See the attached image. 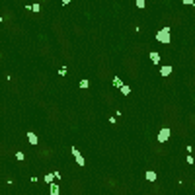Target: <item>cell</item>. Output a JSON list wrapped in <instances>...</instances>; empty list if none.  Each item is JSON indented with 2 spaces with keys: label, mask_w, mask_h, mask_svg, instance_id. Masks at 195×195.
<instances>
[{
  "label": "cell",
  "mask_w": 195,
  "mask_h": 195,
  "mask_svg": "<svg viewBox=\"0 0 195 195\" xmlns=\"http://www.w3.org/2000/svg\"><path fill=\"white\" fill-rule=\"evenodd\" d=\"M66 72H68L66 66H61V68H59V74H61V76H66Z\"/></svg>",
  "instance_id": "obj_15"
},
{
  "label": "cell",
  "mask_w": 195,
  "mask_h": 195,
  "mask_svg": "<svg viewBox=\"0 0 195 195\" xmlns=\"http://www.w3.org/2000/svg\"><path fill=\"white\" fill-rule=\"evenodd\" d=\"M174 72V66H170V65H164V66H160V76H170Z\"/></svg>",
  "instance_id": "obj_4"
},
{
  "label": "cell",
  "mask_w": 195,
  "mask_h": 195,
  "mask_svg": "<svg viewBox=\"0 0 195 195\" xmlns=\"http://www.w3.org/2000/svg\"><path fill=\"white\" fill-rule=\"evenodd\" d=\"M113 86L115 88H121V86H123V80H121L119 76H113Z\"/></svg>",
  "instance_id": "obj_11"
},
{
  "label": "cell",
  "mask_w": 195,
  "mask_h": 195,
  "mask_svg": "<svg viewBox=\"0 0 195 195\" xmlns=\"http://www.w3.org/2000/svg\"><path fill=\"white\" fill-rule=\"evenodd\" d=\"M119 90H121V94H123V96H129V94H131V86H127V84H123V86H121Z\"/></svg>",
  "instance_id": "obj_10"
},
{
  "label": "cell",
  "mask_w": 195,
  "mask_h": 195,
  "mask_svg": "<svg viewBox=\"0 0 195 195\" xmlns=\"http://www.w3.org/2000/svg\"><path fill=\"white\" fill-rule=\"evenodd\" d=\"M16 158H18V160H24L25 154H24V152H16Z\"/></svg>",
  "instance_id": "obj_17"
},
{
  "label": "cell",
  "mask_w": 195,
  "mask_h": 195,
  "mask_svg": "<svg viewBox=\"0 0 195 195\" xmlns=\"http://www.w3.org/2000/svg\"><path fill=\"white\" fill-rule=\"evenodd\" d=\"M78 86H80L82 90H86V88L90 86V80H86V78H84V80H80V84H78Z\"/></svg>",
  "instance_id": "obj_13"
},
{
  "label": "cell",
  "mask_w": 195,
  "mask_h": 195,
  "mask_svg": "<svg viewBox=\"0 0 195 195\" xmlns=\"http://www.w3.org/2000/svg\"><path fill=\"white\" fill-rule=\"evenodd\" d=\"M135 4H137V8H141V10H143V8L146 6V2H144V0H135Z\"/></svg>",
  "instance_id": "obj_14"
},
{
  "label": "cell",
  "mask_w": 195,
  "mask_h": 195,
  "mask_svg": "<svg viewBox=\"0 0 195 195\" xmlns=\"http://www.w3.org/2000/svg\"><path fill=\"white\" fill-rule=\"evenodd\" d=\"M193 186H195V183H193Z\"/></svg>",
  "instance_id": "obj_22"
},
{
  "label": "cell",
  "mask_w": 195,
  "mask_h": 195,
  "mask_svg": "<svg viewBox=\"0 0 195 195\" xmlns=\"http://www.w3.org/2000/svg\"><path fill=\"white\" fill-rule=\"evenodd\" d=\"M72 2V0H61V4H62V6H66V4H70Z\"/></svg>",
  "instance_id": "obj_19"
},
{
  "label": "cell",
  "mask_w": 195,
  "mask_h": 195,
  "mask_svg": "<svg viewBox=\"0 0 195 195\" xmlns=\"http://www.w3.org/2000/svg\"><path fill=\"white\" fill-rule=\"evenodd\" d=\"M70 152H72V156H74V160H76V164H78V166H80V168H82L84 164H86V160H84V156L80 154V150H78V148H74V146H72V150H70Z\"/></svg>",
  "instance_id": "obj_3"
},
{
  "label": "cell",
  "mask_w": 195,
  "mask_h": 195,
  "mask_svg": "<svg viewBox=\"0 0 195 195\" xmlns=\"http://www.w3.org/2000/svg\"><path fill=\"white\" fill-rule=\"evenodd\" d=\"M49 191H51V195H59L61 193V187H59V183H49Z\"/></svg>",
  "instance_id": "obj_7"
},
{
  "label": "cell",
  "mask_w": 195,
  "mask_h": 195,
  "mask_svg": "<svg viewBox=\"0 0 195 195\" xmlns=\"http://www.w3.org/2000/svg\"><path fill=\"white\" fill-rule=\"evenodd\" d=\"M156 41L162 45H170L172 43V31L170 28H160L156 31Z\"/></svg>",
  "instance_id": "obj_1"
},
{
  "label": "cell",
  "mask_w": 195,
  "mask_h": 195,
  "mask_svg": "<svg viewBox=\"0 0 195 195\" xmlns=\"http://www.w3.org/2000/svg\"><path fill=\"white\" fill-rule=\"evenodd\" d=\"M186 162H187V164H189V166H191V164H193V162H195V158H193L191 154H187V158H186Z\"/></svg>",
  "instance_id": "obj_16"
},
{
  "label": "cell",
  "mask_w": 195,
  "mask_h": 195,
  "mask_svg": "<svg viewBox=\"0 0 195 195\" xmlns=\"http://www.w3.org/2000/svg\"><path fill=\"white\" fill-rule=\"evenodd\" d=\"M193 8H195V2H193Z\"/></svg>",
  "instance_id": "obj_20"
},
{
  "label": "cell",
  "mask_w": 195,
  "mask_h": 195,
  "mask_svg": "<svg viewBox=\"0 0 195 195\" xmlns=\"http://www.w3.org/2000/svg\"><path fill=\"white\" fill-rule=\"evenodd\" d=\"M170 137H172V131L168 129V127H164V129H160V131H158L156 141H158V143H168V141H170Z\"/></svg>",
  "instance_id": "obj_2"
},
{
  "label": "cell",
  "mask_w": 195,
  "mask_h": 195,
  "mask_svg": "<svg viewBox=\"0 0 195 195\" xmlns=\"http://www.w3.org/2000/svg\"><path fill=\"white\" fill-rule=\"evenodd\" d=\"M28 141H29V144H33V146H35V144H37V143H39V139H37V135H35V133H33V131H28Z\"/></svg>",
  "instance_id": "obj_6"
},
{
  "label": "cell",
  "mask_w": 195,
  "mask_h": 195,
  "mask_svg": "<svg viewBox=\"0 0 195 195\" xmlns=\"http://www.w3.org/2000/svg\"><path fill=\"white\" fill-rule=\"evenodd\" d=\"M182 2L186 4V6H193V2H195V0H182Z\"/></svg>",
  "instance_id": "obj_18"
},
{
  "label": "cell",
  "mask_w": 195,
  "mask_h": 195,
  "mask_svg": "<svg viewBox=\"0 0 195 195\" xmlns=\"http://www.w3.org/2000/svg\"><path fill=\"white\" fill-rule=\"evenodd\" d=\"M148 59L152 61V65H160V53H158V51H150Z\"/></svg>",
  "instance_id": "obj_5"
},
{
  "label": "cell",
  "mask_w": 195,
  "mask_h": 195,
  "mask_svg": "<svg viewBox=\"0 0 195 195\" xmlns=\"http://www.w3.org/2000/svg\"><path fill=\"white\" fill-rule=\"evenodd\" d=\"M43 2H45V0H43Z\"/></svg>",
  "instance_id": "obj_21"
},
{
  "label": "cell",
  "mask_w": 195,
  "mask_h": 195,
  "mask_svg": "<svg viewBox=\"0 0 195 195\" xmlns=\"http://www.w3.org/2000/svg\"><path fill=\"white\" fill-rule=\"evenodd\" d=\"M43 180H45V183H53V182L57 180L55 172H51V174H45V178H43Z\"/></svg>",
  "instance_id": "obj_9"
},
{
  "label": "cell",
  "mask_w": 195,
  "mask_h": 195,
  "mask_svg": "<svg viewBox=\"0 0 195 195\" xmlns=\"http://www.w3.org/2000/svg\"><path fill=\"white\" fill-rule=\"evenodd\" d=\"M144 176H146V180H148V182H156V180H158V174H156V172H152V170H148V172L144 174Z\"/></svg>",
  "instance_id": "obj_8"
},
{
  "label": "cell",
  "mask_w": 195,
  "mask_h": 195,
  "mask_svg": "<svg viewBox=\"0 0 195 195\" xmlns=\"http://www.w3.org/2000/svg\"><path fill=\"white\" fill-rule=\"evenodd\" d=\"M25 8H28V10H31V12H39V10H41V6H39V4H29V6H25Z\"/></svg>",
  "instance_id": "obj_12"
}]
</instances>
